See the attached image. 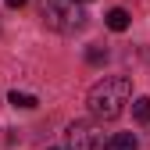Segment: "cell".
<instances>
[{"instance_id":"obj_9","label":"cell","mask_w":150,"mask_h":150,"mask_svg":"<svg viewBox=\"0 0 150 150\" xmlns=\"http://www.w3.org/2000/svg\"><path fill=\"white\" fill-rule=\"evenodd\" d=\"M7 7H22V4H29V0H4Z\"/></svg>"},{"instance_id":"obj_4","label":"cell","mask_w":150,"mask_h":150,"mask_svg":"<svg viewBox=\"0 0 150 150\" xmlns=\"http://www.w3.org/2000/svg\"><path fill=\"white\" fill-rule=\"evenodd\" d=\"M104 150H139V139L132 132H118V136H111L104 143Z\"/></svg>"},{"instance_id":"obj_3","label":"cell","mask_w":150,"mask_h":150,"mask_svg":"<svg viewBox=\"0 0 150 150\" xmlns=\"http://www.w3.org/2000/svg\"><path fill=\"white\" fill-rule=\"evenodd\" d=\"M64 143H68V150H104L107 136L97 122H71L64 129Z\"/></svg>"},{"instance_id":"obj_5","label":"cell","mask_w":150,"mask_h":150,"mask_svg":"<svg viewBox=\"0 0 150 150\" xmlns=\"http://www.w3.org/2000/svg\"><path fill=\"white\" fill-rule=\"evenodd\" d=\"M107 29L125 32V29H129V11H125V7H111V11H107Z\"/></svg>"},{"instance_id":"obj_1","label":"cell","mask_w":150,"mask_h":150,"mask_svg":"<svg viewBox=\"0 0 150 150\" xmlns=\"http://www.w3.org/2000/svg\"><path fill=\"white\" fill-rule=\"evenodd\" d=\"M129 97H132V82H129L125 75H104L100 82L89 86L86 104H89V111L100 122H111V118H118L122 111H125Z\"/></svg>"},{"instance_id":"obj_6","label":"cell","mask_w":150,"mask_h":150,"mask_svg":"<svg viewBox=\"0 0 150 150\" xmlns=\"http://www.w3.org/2000/svg\"><path fill=\"white\" fill-rule=\"evenodd\" d=\"M7 104L22 107V111H32V107H40V100H36L32 93H18V89H11V93H7Z\"/></svg>"},{"instance_id":"obj_10","label":"cell","mask_w":150,"mask_h":150,"mask_svg":"<svg viewBox=\"0 0 150 150\" xmlns=\"http://www.w3.org/2000/svg\"><path fill=\"white\" fill-rule=\"evenodd\" d=\"M79 4H86V0H79Z\"/></svg>"},{"instance_id":"obj_7","label":"cell","mask_w":150,"mask_h":150,"mask_svg":"<svg viewBox=\"0 0 150 150\" xmlns=\"http://www.w3.org/2000/svg\"><path fill=\"white\" fill-rule=\"evenodd\" d=\"M132 115H136V122H150V97H139V100H132Z\"/></svg>"},{"instance_id":"obj_8","label":"cell","mask_w":150,"mask_h":150,"mask_svg":"<svg viewBox=\"0 0 150 150\" xmlns=\"http://www.w3.org/2000/svg\"><path fill=\"white\" fill-rule=\"evenodd\" d=\"M86 61H89V64H104V61H107V50L89 47V50H86Z\"/></svg>"},{"instance_id":"obj_2","label":"cell","mask_w":150,"mask_h":150,"mask_svg":"<svg viewBox=\"0 0 150 150\" xmlns=\"http://www.w3.org/2000/svg\"><path fill=\"white\" fill-rule=\"evenodd\" d=\"M40 18H43V25L54 29V32H79L86 25V11L79 0H43V7H40Z\"/></svg>"}]
</instances>
